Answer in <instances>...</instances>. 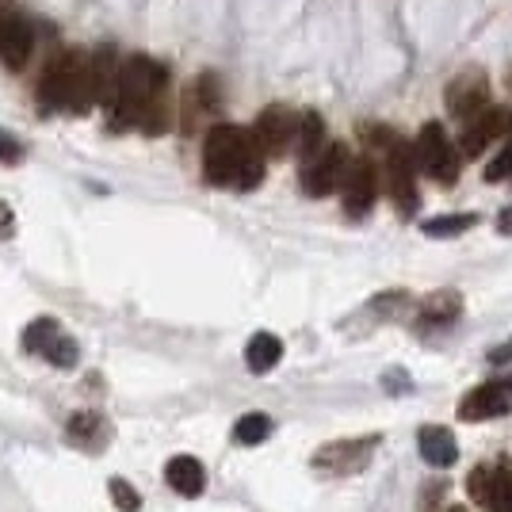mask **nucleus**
Instances as JSON below:
<instances>
[{"label": "nucleus", "mask_w": 512, "mask_h": 512, "mask_svg": "<svg viewBox=\"0 0 512 512\" xmlns=\"http://www.w3.org/2000/svg\"><path fill=\"white\" fill-rule=\"evenodd\" d=\"M474 222H478V214H470V211L436 214V218H428L421 230H425V237H459V234H467Z\"/></svg>", "instance_id": "4be33fe9"}, {"label": "nucleus", "mask_w": 512, "mask_h": 512, "mask_svg": "<svg viewBox=\"0 0 512 512\" xmlns=\"http://www.w3.org/2000/svg\"><path fill=\"white\" fill-rule=\"evenodd\" d=\"M12 230H16V214H12L8 203H0V241L12 237Z\"/></svg>", "instance_id": "cd10ccee"}, {"label": "nucleus", "mask_w": 512, "mask_h": 512, "mask_svg": "<svg viewBox=\"0 0 512 512\" xmlns=\"http://www.w3.org/2000/svg\"><path fill=\"white\" fill-rule=\"evenodd\" d=\"M486 180L490 184H501V180H512V134L505 138V146L497 150L490 165H486Z\"/></svg>", "instance_id": "393cba45"}, {"label": "nucleus", "mask_w": 512, "mask_h": 512, "mask_svg": "<svg viewBox=\"0 0 512 512\" xmlns=\"http://www.w3.org/2000/svg\"><path fill=\"white\" fill-rule=\"evenodd\" d=\"M497 230H501V234H512V207H505V211H501V218H497Z\"/></svg>", "instance_id": "c756f323"}, {"label": "nucleus", "mask_w": 512, "mask_h": 512, "mask_svg": "<svg viewBox=\"0 0 512 512\" xmlns=\"http://www.w3.org/2000/svg\"><path fill=\"white\" fill-rule=\"evenodd\" d=\"M65 436H69V444H73V448L96 455V451L107 448V440H111V425L104 421V413H100V409H77V413L65 421Z\"/></svg>", "instance_id": "f8f14e48"}, {"label": "nucleus", "mask_w": 512, "mask_h": 512, "mask_svg": "<svg viewBox=\"0 0 512 512\" xmlns=\"http://www.w3.org/2000/svg\"><path fill=\"white\" fill-rule=\"evenodd\" d=\"M467 490H470V497L482 505V509H490V501H493V470L490 467H474V474L467 478Z\"/></svg>", "instance_id": "b1692460"}, {"label": "nucleus", "mask_w": 512, "mask_h": 512, "mask_svg": "<svg viewBox=\"0 0 512 512\" xmlns=\"http://www.w3.org/2000/svg\"><path fill=\"white\" fill-rule=\"evenodd\" d=\"M283 360V341L276 333H253L249 344H245V367L253 375H268L276 363Z\"/></svg>", "instance_id": "f3484780"}, {"label": "nucleus", "mask_w": 512, "mask_h": 512, "mask_svg": "<svg viewBox=\"0 0 512 512\" xmlns=\"http://www.w3.org/2000/svg\"><path fill=\"white\" fill-rule=\"evenodd\" d=\"M367 138L383 150V165H386V195L390 203L398 207L402 218L417 214L421 207V195H417V153L413 146H406L394 130H367Z\"/></svg>", "instance_id": "20e7f679"}, {"label": "nucleus", "mask_w": 512, "mask_h": 512, "mask_svg": "<svg viewBox=\"0 0 512 512\" xmlns=\"http://www.w3.org/2000/svg\"><path fill=\"white\" fill-rule=\"evenodd\" d=\"M379 448V436H356V440H333L314 451V467L325 474H360Z\"/></svg>", "instance_id": "6e6552de"}, {"label": "nucleus", "mask_w": 512, "mask_h": 512, "mask_svg": "<svg viewBox=\"0 0 512 512\" xmlns=\"http://www.w3.org/2000/svg\"><path fill=\"white\" fill-rule=\"evenodd\" d=\"M509 134H512L509 107H486L482 115L467 119V130L459 138V150H463V157H478V153H486V146H490L493 138H509Z\"/></svg>", "instance_id": "9b49d317"}, {"label": "nucleus", "mask_w": 512, "mask_h": 512, "mask_svg": "<svg viewBox=\"0 0 512 512\" xmlns=\"http://www.w3.org/2000/svg\"><path fill=\"white\" fill-rule=\"evenodd\" d=\"M165 482L180 497H199V493L207 490V470L192 455H176V459H169V467H165Z\"/></svg>", "instance_id": "2eb2a0df"}, {"label": "nucleus", "mask_w": 512, "mask_h": 512, "mask_svg": "<svg viewBox=\"0 0 512 512\" xmlns=\"http://www.w3.org/2000/svg\"><path fill=\"white\" fill-rule=\"evenodd\" d=\"M264 157L253 130H241L234 123H218L207 130L203 142V176L214 188H237V192H253L264 180Z\"/></svg>", "instance_id": "f03ea898"}, {"label": "nucleus", "mask_w": 512, "mask_h": 512, "mask_svg": "<svg viewBox=\"0 0 512 512\" xmlns=\"http://www.w3.org/2000/svg\"><path fill=\"white\" fill-rule=\"evenodd\" d=\"M58 318H35L27 329H23V352H31V356H43L50 344L58 341Z\"/></svg>", "instance_id": "412c9836"}, {"label": "nucleus", "mask_w": 512, "mask_h": 512, "mask_svg": "<svg viewBox=\"0 0 512 512\" xmlns=\"http://www.w3.org/2000/svg\"><path fill=\"white\" fill-rule=\"evenodd\" d=\"M352 165V157L341 142L325 146L321 153H314L310 161H302V192L321 199V195H333L344 184V172Z\"/></svg>", "instance_id": "423d86ee"}, {"label": "nucleus", "mask_w": 512, "mask_h": 512, "mask_svg": "<svg viewBox=\"0 0 512 512\" xmlns=\"http://www.w3.org/2000/svg\"><path fill=\"white\" fill-rule=\"evenodd\" d=\"M417 318H421V325H451V321L459 318V295H455V291L432 295V299H425V306L417 310Z\"/></svg>", "instance_id": "a211bd4d"}, {"label": "nucleus", "mask_w": 512, "mask_h": 512, "mask_svg": "<svg viewBox=\"0 0 512 512\" xmlns=\"http://www.w3.org/2000/svg\"><path fill=\"white\" fill-rule=\"evenodd\" d=\"M509 402L512 394L505 383H482L459 402V417L463 421H490V417H501L509 409Z\"/></svg>", "instance_id": "ddd939ff"}, {"label": "nucleus", "mask_w": 512, "mask_h": 512, "mask_svg": "<svg viewBox=\"0 0 512 512\" xmlns=\"http://www.w3.org/2000/svg\"><path fill=\"white\" fill-rule=\"evenodd\" d=\"M512 360V341H505V344H497L490 352V363H509Z\"/></svg>", "instance_id": "c85d7f7f"}, {"label": "nucleus", "mask_w": 512, "mask_h": 512, "mask_svg": "<svg viewBox=\"0 0 512 512\" xmlns=\"http://www.w3.org/2000/svg\"><path fill=\"white\" fill-rule=\"evenodd\" d=\"M444 104L455 119H474V115H482L486 107H490V81H486V73L482 69H467V73H459L455 81L448 85L444 92Z\"/></svg>", "instance_id": "1a4fd4ad"}, {"label": "nucleus", "mask_w": 512, "mask_h": 512, "mask_svg": "<svg viewBox=\"0 0 512 512\" xmlns=\"http://www.w3.org/2000/svg\"><path fill=\"white\" fill-rule=\"evenodd\" d=\"M107 490H111V501H115L123 512L142 509V497H138V490H134L130 482H123V478H111V486H107Z\"/></svg>", "instance_id": "a878e982"}, {"label": "nucleus", "mask_w": 512, "mask_h": 512, "mask_svg": "<svg viewBox=\"0 0 512 512\" xmlns=\"http://www.w3.org/2000/svg\"><path fill=\"white\" fill-rule=\"evenodd\" d=\"M268 436H272V417L268 413H245L234 425V444H241V448H256Z\"/></svg>", "instance_id": "aec40b11"}, {"label": "nucleus", "mask_w": 512, "mask_h": 512, "mask_svg": "<svg viewBox=\"0 0 512 512\" xmlns=\"http://www.w3.org/2000/svg\"><path fill=\"white\" fill-rule=\"evenodd\" d=\"M295 150H299L302 161H310L314 153L325 150V123H321L318 111H306L299 119V142H295Z\"/></svg>", "instance_id": "6ab92c4d"}, {"label": "nucleus", "mask_w": 512, "mask_h": 512, "mask_svg": "<svg viewBox=\"0 0 512 512\" xmlns=\"http://www.w3.org/2000/svg\"><path fill=\"white\" fill-rule=\"evenodd\" d=\"M375 195H379V176H375V165L367 157H356L348 172H344L341 184V199H344V214L348 218H363V214L375 207Z\"/></svg>", "instance_id": "9d476101"}, {"label": "nucleus", "mask_w": 512, "mask_h": 512, "mask_svg": "<svg viewBox=\"0 0 512 512\" xmlns=\"http://www.w3.org/2000/svg\"><path fill=\"white\" fill-rule=\"evenodd\" d=\"M169 69L153 62L146 54H134L119 69V85L107 104V130L123 134V130L142 127L146 134H165L169 130Z\"/></svg>", "instance_id": "f257e3e1"}, {"label": "nucleus", "mask_w": 512, "mask_h": 512, "mask_svg": "<svg viewBox=\"0 0 512 512\" xmlns=\"http://www.w3.org/2000/svg\"><path fill=\"white\" fill-rule=\"evenodd\" d=\"M413 153H417V165H421L436 184H455V180H459V157H463V150L451 142L448 130L440 127V123H425V127H421Z\"/></svg>", "instance_id": "39448f33"}, {"label": "nucleus", "mask_w": 512, "mask_h": 512, "mask_svg": "<svg viewBox=\"0 0 512 512\" xmlns=\"http://www.w3.org/2000/svg\"><path fill=\"white\" fill-rule=\"evenodd\" d=\"M505 386H509V394H512V379H505Z\"/></svg>", "instance_id": "7c9ffc66"}, {"label": "nucleus", "mask_w": 512, "mask_h": 512, "mask_svg": "<svg viewBox=\"0 0 512 512\" xmlns=\"http://www.w3.org/2000/svg\"><path fill=\"white\" fill-rule=\"evenodd\" d=\"M417 448H421V459H425L428 467H451V463L459 459V444H455V436H451L448 428H440V425L421 428Z\"/></svg>", "instance_id": "dca6fc26"}, {"label": "nucleus", "mask_w": 512, "mask_h": 512, "mask_svg": "<svg viewBox=\"0 0 512 512\" xmlns=\"http://www.w3.org/2000/svg\"><path fill=\"white\" fill-rule=\"evenodd\" d=\"M20 161H23V146L12 134H0V165H20Z\"/></svg>", "instance_id": "bb28decb"}, {"label": "nucleus", "mask_w": 512, "mask_h": 512, "mask_svg": "<svg viewBox=\"0 0 512 512\" xmlns=\"http://www.w3.org/2000/svg\"><path fill=\"white\" fill-rule=\"evenodd\" d=\"M31 46H35V35H31V23L23 16H4L0 20V62L8 69H23L31 58Z\"/></svg>", "instance_id": "4468645a"}, {"label": "nucleus", "mask_w": 512, "mask_h": 512, "mask_svg": "<svg viewBox=\"0 0 512 512\" xmlns=\"http://www.w3.org/2000/svg\"><path fill=\"white\" fill-rule=\"evenodd\" d=\"M96 104L100 100H96V85H92V58L81 54V50L54 54L50 65L43 69V81H39V107L43 111L85 115Z\"/></svg>", "instance_id": "7ed1b4c3"}, {"label": "nucleus", "mask_w": 512, "mask_h": 512, "mask_svg": "<svg viewBox=\"0 0 512 512\" xmlns=\"http://www.w3.org/2000/svg\"><path fill=\"white\" fill-rule=\"evenodd\" d=\"M43 360L54 363V367H77V360H81V348H77V341H73V337L58 333V341L46 348Z\"/></svg>", "instance_id": "5701e85b"}, {"label": "nucleus", "mask_w": 512, "mask_h": 512, "mask_svg": "<svg viewBox=\"0 0 512 512\" xmlns=\"http://www.w3.org/2000/svg\"><path fill=\"white\" fill-rule=\"evenodd\" d=\"M299 119L302 115L287 111L283 104L264 107V111L256 115V127H253L260 150L268 153V157H283V153L299 142Z\"/></svg>", "instance_id": "0eeeda50"}]
</instances>
